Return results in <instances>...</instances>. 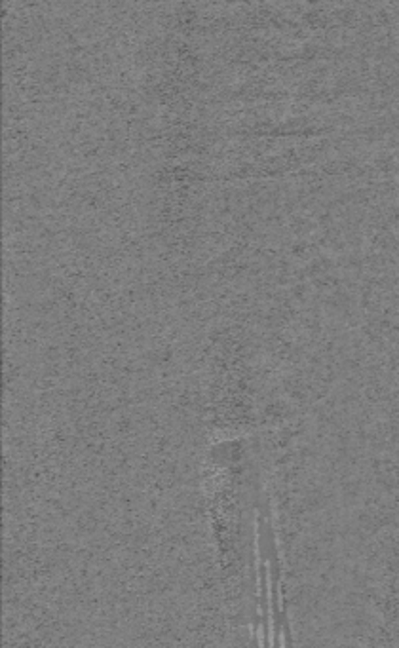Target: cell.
<instances>
[{
  "label": "cell",
  "instance_id": "1",
  "mask_svg": "<svg viewBox=\"0 0 399 648\" xmlns=\"http://www.w3.org/2000/svg\"><path fill=\"white\" fill-rule=\"evenodd\" d=\"M266 605H268V648H276L274 643V635H276V627H274V595H272V572H270V563H266Z\"/></svg>",
  "mask_w": 399,
  "mask_h": 648
},
{
  "label": "cell",
  "instance_id": "2",
  "mask_svg": "<svg viewBox=\"0 0 399 648\" xmlns=\"http://www.w3.org/2000/svg\"><path fill=\"white\" fill-rule=\"evenodd\" d=\"M255 633H257V645H259V648H268L266 647V641H264V626H262V622H259Z\"/></svg>",
  "mask_w": 399,
  "mask_h": 648
},
{
  "label": "cell",
  "instance_id": "3",
  "mask_svg": "<svg viewBox=\"0 0 399 648\" xmlns=\"http://www.w3.org/2000/svg\"><path fill=\"white\" fill-rule=\"evenodd\" d=\"M287 645H285V633L283 631H280V648H285Z\"/></svg>",
  "mask_w": 399,
  "mask_h": 648
}]
</instances>
